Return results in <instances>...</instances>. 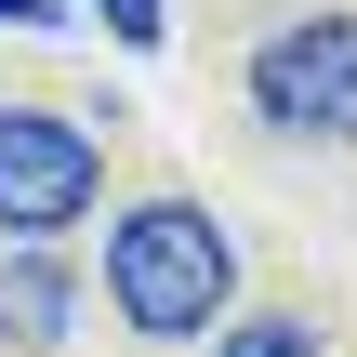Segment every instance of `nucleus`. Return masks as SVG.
Instances as JSON below:
<instances>
[{"label":"nucleus","mask_w":357,"mask_h":357,"mask_svg":"<svg viewBox=\"0 0 357 357\" xmlns=\"http://www.w3.org/2000/svg\"><path fill=\"white\" fill-rule=\"evenodd\" d=\"M66 318H79V278H66L53 252H13V278H0V331H13V344H53Z\"/></svg>","instance_id":"obj_4"},{"label":"nucleus","mask_w":357,"mask_h":357,"mask_svg":"<svg viewBox=\"0 0 357 357\" xmlns=\"http://www.w3.org/2000/svg\"><path fill=\"white\" fill-rule=\"evenodd\" d=\"M93 185H106V159H93L79 119L0 106V225H13V252H53V238L93 212Z\"/></svg>","instance_id":"obj_2"},{"label":"nucleus","mask_w":357,"mask_h":357,"mask_svg":"<svg viewBox=\"0 0 357 357\" xmlns=\"http://www.w3.org/2000/svg\"><path fill=\"white\" fill-rule=\"evenodd\" d=\"M225 291H238V252H225V225H212L199 199H146V212L106 225V305H119L132 331L185 344V331L225 318Z\"/></svg>","instance_id":"obj_1"},{"label":"nucleus","mask_w":357,"mask_h":357,"mask_svg":"<svg viewBox=\"0 0 357 357\" xmlns=\"http://www.w3.org/2000/svg\"><path fill=\"white\" fill-rule=\"evenodd\" d=\"M93 13H106V26H119V40H132V53H159V26H172V13H159V0H93Z\"/></svg>","instance_id":"obj_6"},{"label":"nucleus","mask_w":357,"mask_h":357,"mask_svg":"<svg viewBox=\"0 0 357 357\" xmlns=\"http://www.w3.org/2000/svg\"><path fill=\"white\" fill-rule=\"evenodd\" d=\"M252 106L305 146H357V13H305L252 53Z\"/></svg>","instance_id":"obj_3"},{"label":"nucleus","mask_w":357,"mask_h":357,"mask_svg":"<svg viewBox=\"0 0 357 357\" xmlns=\"http://www.w3.org/2000/svg\"><path fill=\"white\" fill-rule=\"evenodd\" d=\"M212 357H318L305 318H238V331H212Z\"/></svg>","instance_id":"obj_5"},{"label":"nucleus","mask_w":357,"mask_h":357,"mask_svg":"<svg viewBox=\"0 0 357 357\" xmlns=\"http://www.w3.org/2000/svg\"><path fill=\"white\" fill-rule=\"evenodd\" d=\"M40 13H53V0H0V26H40Z\"/></svg>","instance_id":"obj_7"}]
</instances>
